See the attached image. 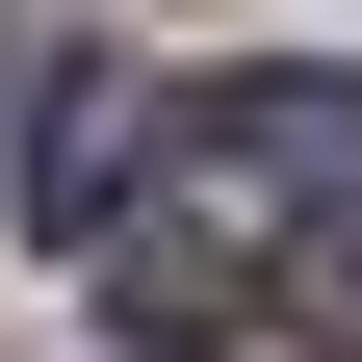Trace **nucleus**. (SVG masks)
<instances>
[{
	"label": "nucleus",
	"instance_id": "obj_4",
	"mask_svg": "<svg viewBox=\"0 0 362 362\" xmlns=\"http://www.w3.org/2000/svg\"><path fill=\"white\" fill-rule=\"evenodd\" d=\"M259 310H285L310 362H362V207H285V233H259Z\"/></svg>",
	"mask_w": 362,
	"mask_h": 362
},
{
	"label": "nucleus",
	"instance_id": "obj_1",
	"mask_svg": "<svg viewBox=\"0 0 362 362\" xmlns=\"http://www.w3.org/2000/svg\"><path fill=\"white\" fill-rule=\"evenodd\" d=\"M129 129H156L129 52H0V181H26V233H78V259L129 233Z\"/></svg>",
	"mask_w": 362,
	"mask_h": 362
},
{
	"label": "nucleus",
	"instance_id": "obj_2",
	"mask_svg": "<svg viewBox=\"0 0 362 362\" xmlns=\"http://www.w3.org/2000/svg\"><path fill=\"white\" fill-rule=\"evenodd\" d=\"M259 181L362 207V52H259V78H207V207H259Z\"/></svg>",
	"mask_w": 362,
	"mask_h": 362
},
{
	"label": "nucleus",
	"instance_id": "obj_3",
	"mask_svg": "<svg viewBox=\"0 0 362 362\" xmlns=\"http://www.w3.org/2000/svg\"><path fill=\"white\" fill-rule=\"evenodd\" d=\"M104 310H129V337H233V310H259L233 207H207V181H181V207H129V233H104Z\"/></svg>",
	"mask_w": 362,
	"mask_h": 362
}]
</instances>
